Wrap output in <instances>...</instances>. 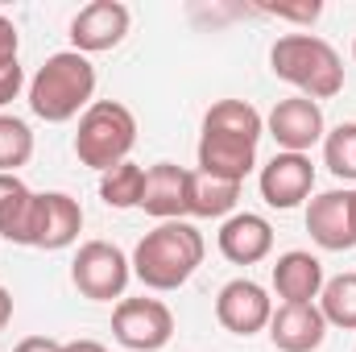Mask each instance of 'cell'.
<instances>
[{"label": "cell", "instance_id": "obj_12", "mask_svg": "<svg viewBox=\"0 0 356 352\" xmlns=\"http://www.w3.org/2000/svg\"><path fill=\"white\" fill-rule=\"evenodd\" d=\"M129 25H133L129 4H120V0H91L71 17V50H79V54L116 50L129 38Z\"/></svg>", "mask_w": 356, "mask_h": 352}, {"label": "cell", "instance_id": "obj_17", "mask_svg": "<svg viewBox=\"0 0 356 352\" xmlns=\"http://www.w3.org/2000/svg\"><path fill=\"white\" fill-rule=\"evenodd\" d=\"M269 282H273V294L282 303H319V290H323V262L307 249H290L282 253L273 269H269Z\"/></svg>", "mask_w": 356, "mask_h": 352}, {"label": "cell", "instance_id": "obj_31", "mask_svg": "<svg viewBox=\"0 0 356 352\" xmlns=\"http://www.w3.org/2000/svg\"><path fill=\"white\" fill-rule=\"evenodd\" d=\"M353 58H356V42H353Z\"/></svg>", "mask_w": 356, "mask_h": 352}, {"label": "cell", "instance_id": "obj_5", "mask_svg": "<svg viewBox=\"0 0 356 352\" xmlns=\"http://www.w3.org/2000/svg\"><path fill=\"white\" fill-rule=\"evenodd\" d=\"M137 145V116L120 104V99H95L88 112L79 116L75 129V158L88 166L108 175L112 166L129 162Z\"/></svg>", "mask_w": 356, "mask_h": 352}, {"label": "cell", "instance_id": "obj_7", "mask_svg": "<svg viewBox=\"0 0 356 352\" xmlns=\"http://www.w3.org/2000/svg\"><path fill=\"white\" fill-rule=\"evenodd\" d=\"M112 336L129 352H162L175 336V311L162 298H120L112 307Z\"/></svg>", "mask_w": 356, "mask_h": 352}, {"label": "cell", "instance_id": "obj_10", "mask_svg": "<svg viewBox=\"0 0 356 352\" xmlns=\"http://www.w3.org/2000/svg\"><path fill=\"white\" fill-rule=\"evenodd\" d=\"M307 232L323 253H348L356 249V220H353V186L319 191L307 199Z\"/></svg>", "mask_w": 356, "mask_h": 352}, {"label": "cell", "instance_id": "obj_4", "mask_svg": "<svg viewBox=\"0 0 356 352\" xmlns=\"http://www.w3.org/2000/svg\"><path fill=\"white\" fill-rule=\"evenodd\" d=\"M269 71L315 104L344 91V58L319 33H282L269 46Z\"/></svg>", "mask_w": 356, "mask_h": 352}, {"label": "cell", "instance_id": "obj_8", "mask_svg": "<svg viewBox=\"0 0 356 352\" xmlns=\"http://www.w3.org/2000/svg\"><path fill=\"white\" fill-rule=\"evenodd\" d=\"M83 232V207L75 195L67 191H38L33 195V211H29V228H25V249H71Z\"/></svg>", "mask_w": 356, "mask_h": 352}, {"label": "cell", "instance_id": "obj_25", "mask_svg": "<svg viewBox=\"0 0 356 352\" xmlns=\"http://www.w3.org/2000/svg\"><path fill=\"white\" fill-rule=\"evenodd\" d=\"M21 88H29L25 83V71H21V63H8V67H0V108L4 104H13Z\"/></svg>", "mask_w": 356, "mask_h": 352}, {"label": "cell", "instance_id": "obj_13", "mask_svg": "<svg viewBox=\"0 0 356 352\" xmlns=\"http://www.w3.org/2000/svg\"><path fill=\"white\" fill-rule=\"evenodd\" d=\"M257 186H261V199L277 211H294L298 203L311 199L315 191V162L307 154H273L261 175H257Z\"/></svg>", "mask_w": 356, "mask_h": 352}, {"label": "cell", "instance_id": "obj_23", "mask_svg": "<svg viewBox=\"0 0 356 352\" xmlns=\"http://www.w3.org/2000/svg\"><path fill=\"white\" fill-rule=\"evenodd\" d=\"M33 158V133L21 116H0V175H17Z\"/></svg>", "mask_w": 356, "mask_h": 352}, {"label": "cell", "instance_id": "obj_26", "mask_svg": "<svg viewBox=\"0 0 356 352\" xmlns=\"http://www.w3.org/2000/svg\"><path fill=\"white\" fill-rule=\"evenodd\" d=\"M17 50H21V33H17V25L0 13V67L17 63Z\"/></svg>", "mask_w": 356, "mask_h": 352}, {"label": "cell", "instance_id": "obj_27", "mask_svg": "<svg viewBox=\"0 0 356 352\" xmlns=\"http://www.w3.org/2000/svg\"><path fill=\"white\" fill-rule=\"evenodd\" d=\"M13 352H63V344H58V340H50V336H25Z\"/></svg>", "mask_w": 356, "mask_h": 352}, {"label": "cell", "instance_id": "obj_6", "mask_svg": "<svg viewBox=\"0 0 356 352\" xmlns=\"http://www.w3.org/2000/svg\"><path fill=\"white\" fill-rule=\"evenodd\" d=\"M133 278V262L112 241H83L71 262V282L91 303H120Z\"/></svg>", "mask_w": 356, "mask_h": 352}, {"label": "cell", "instance_id": "obj_24", "mask_svg": "<svg viewBox=\"0 0 356 352\" xmlns=\"http://www.w3.org/2000/svg\"><path fill=\"white\" fill-rule=\"evenodd\" d=\"M261 13L277 17V21H298V25H315L323 4L319 0H307V4H261Z\"/></svg>", "mask_w": 356, "mask_h": 352}, {"label": "cell", "instance_id": "obj_14", "mask_svg": "<svg viewBox=\"0 0 356 352\" xmlns=\"http://www.w3.org/2000/svg\"><path fill=\"white\" fill-rule=\"evenodd\" d=\"M266 332L277 352H319L327 340V319L315 303H277Z\"/></svg>", "mask_w": 356, "mask_h": 352}, {"label": "cell", "instance_id": "obj_15", "mask_svg": "<svg viewBox=\"0 0 356 352\" xmlns=\"http://www.w3.org/2000/svg\"><path fill=\"white\" fill-rule=\"evenodd\" d=\"M216 245L232 265H257L273 253V224L257 211H232L220 224Z\"/></svg>", "mask_w": 356, "mask_h": 352}, {"label": "cell", "instance_id": "obj_20", "mask_svg": "<svg viewBox=\"0 0 356 352\" xmlns=\"http://www.w3.org/2000/svg\"><path fill=\"white\" fill-rule=\"evenodd\" d=\"M327 319V328H340V332H356V269L348 273H336L323 282L319 290V303H315Z\"/></svg>", "mask_w": 356, "mask_h": 352}, {"label": "cell", "instance_id": "obj_1", "mask_svg": "<svg viewBox=\"0 0 356 352\" xmlns=\"http://www.w3.org/2000/svg\"><path fill=\"white\" fill-rule=\"evenodd\" d=\"M266 137V116L249 99H216L199 133V170L241 182L257 170V145Z\"/></svg>", "mask_w": 356, "mask_h": 352}, {"label": "cell", "instance_id": "obj_30", "mask_svg": "<svg viewBox=\"0 0 356 352\" xmlns=\"http://www.w3.org/2000/svg\"><path fill=\"white\" fill-rule=\"evenodd\" d=\"M353 220H356V186H353Z\"/></svg>", "mask_w": 356, "mask_h": 352}, {"label": "cell", "instance_id": "obj_22", "mask_svg": "<svg viewBox=\"0 0 356 352\" xmlns=\"http://www.w3.org/2000/svg\"><path fill=\"white\" fill-rule=\"evenodd\" d=\"M323 166L340 182H356V120H340L323 133Z\"/></svg>", "mask_w": 356, "mask_h": 352}, {"label": "cell", "instance_id": "obj_19", "mask_svg": "<svg viewBox=\"0 0 356 352\" xmlns=\"http://www.w3.org/2000/svg\"><path fill=\"white\" fill-rule=\"evenodd\" d=\"M33 195L17 175H0V241L8 245H25V228H29V211H33Z\"/></svg>", "mask_w": 356, "mask_h": 352}, {"label": "cell", "instance_id": "obj_16", "mask_svg": "<svg viewBox=\"0 0 356 352\" xmlns=\"http://www.w3.org/2000/svg\"><path fill=\"white\" fill-rule=\"evenodd\" d=\"M186 191H191V170L178 162H158L145 170V191H141V211L154 216L158 224L166 220H186Z\"/></svg>", "mask_w": 356, "mask_h": 352}, {"label": "cell", "instance_id": "obj_11", "mask_svg": "<svg viewBox=\"0 0 356 352\" xmlns=\"http://www.w3.org/2000/svg\"><path fill=\"white\" fill-rule=\"evenodd\" d=\"M266 133L277 141L282 154H307L311 145L323 141L327 133V120H323V108L307 95H290V99H277L266 116Z\"/></svg>", "mask_w": 356, "mask_h": 352}, {"label": "cell", "instance_id": "obj_32", "mask_svg": "<svg viewBox=\"0 0 356 352\" xmlns=\"http://www.w3.org/2000/svg\"><path fill=\"white\" fill-rule=\"evenodd\" d=\"M353 352H356V349H353Z\"/></svg>", "mask_w": 356, "mask_h": 352}, {"label": "cell", "instance_id": "obj_2", "mask_svg": "<svg viewBox=\"0 0 356 352\" xmlns=\"http://www.w3.org/2000/svg\"><path fill=\"white\" fill-rule=\"evenodd\" d=\"M203 253H207L203 232L191 220H166L137 241L129 262H133V278L145 290L170 294L195 278V269L203 265Z\"/></svg>", "mask_w": 356, "mask_h": 352}, {"label": "cell", "instance_id": "obj_18", "mask_svg": "<svg viewBox=\"0 0 356 352\" xmlns=\"http://www.w3.org/2000/svg\"><path fill=\"white\" fill-rule=\"evenodd\" d=\"M241 203V182L211 178L203 170H191V191H186V216L199 220H228Z\"/></svg>", "mask_w": 356, "mask_h": 352}, {"label": "cell", "instance_id": "obj_29", "mask_svg": "<svg viewBox=\"0 0 356 352\" xmlns=\"http://www.w3.org/2000/svg\"><path fill=\"white\" fill-rule=\"evenodd\" d=\"M8 323H13V294L0 286V332H4Z\"/></svg>", "mask_w": 356, "mask_h": 352}, {"label": "cell", "instance_id": "obj_28", "mask_svg": "<svg viewBox=\"0 0 356 352\" xmlns=\"http://www.w3.org/2000/svg\"><path fill=\"white\" fill-rule=\"evenodd\" d=\"M63 352H108V344H99V340H88V336H83V340H67Z\"/></svg>", "mask_w": 356, "mask_h": 352}, {"label": "cell", "instance_id": "obj_21", "mask_svg": "<svg viewBox=\"0 0 356 352\" xmlns=\"http://www.w3.org/2000/svg\"><path fill=\"white\" fill-rule=\"evenodd\" d=\"M141 191H145V166L137 162H120L108 175H99V199L116 211L141 207Z\"/></svg>", "mask_w": 356, "mask_h": 352}, {"label": "cell", "instance_id": "obj_9", "mask_svg": "<svg viewBox=\"0 0 356 352\" xmlns=\"http://www.w3.org/2000/svg\"><path fill=\"white\" fill-rule=\"evenodd\" d=\"M269 319H273V298H269V290L261 282H253V278H232V282L220 286V294H216V323H220L224 332L249 340V336L266 332Z\"/></svg>", "mask_w": 356, "mask_h": 352}, {"label": "cell", "instance_id": "obj_3", "mask_svg": "<svg viewBox=\"0 0 356 352\" xmlns=\"http://www.w3.org/2000/svg\"><path fill=\"white\" fill-rule=\"evenodd\" d=\"M25 99H29V112L46 125H67L75 116H83L91 104H95V67H91L88 54L79 50H58L50 54L29 88H25Z\"/></svg>", "mask_w": 356, "mask_h": 352}]
</instances>
